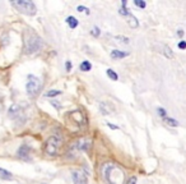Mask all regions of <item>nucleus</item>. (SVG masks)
<instances>
[{
    "instance_id": "f257e3e1",
    "label": "nucleus",
    "mask_w": 186,
    "mask_h": 184,
    "mask_svg": "<svg viewBox=\"0 0 186 184\" xmlns=\"http://www.w3.org/2000/svg\"><path fill=\"white\" fill-rule=\"evenodd\" d=\"M105 178L110 184H123L124 183V172L118 166L114 165V164H108L103 169Z\"/></svg>"
},
{
    "instance_id": "f03ea898",
    "label": "nucleus",
    "mask_w": 186,
    "mask_h": 184,
    "mask_svg": "<svg viewBox=\"0 0 186 184\" xmlns=\"http://www.w3.org/2000/svg\"><path fill=\"white\" fill-rule=\"evenodd\" d=\"M42 40L34 33H30V36L25 37V41H24V50L27 54H33L38 51L42 47Z\"/></svg>"
},
{
    "instance_id": "7ed1b4c3",
    "label": "nucleus",
    "mask_w": 186,
    "mask_h": 184,
    "mask_svg": "<svg viewBox=\"0 0 186 184\" xmlns=\"http://www.w3.org/2000/svg\"><path fill=\"white\" fill-rule=\"evenodd\" d=\"M13 6L18 9L21 13L27 15H33L36 14V5L32 1H24V0H18V1H13L12 3Z\"/></svg>"
},
{
    "instance_id": "20e7f679",
    "label": "nucleus",
    "mask_w": 186,
    "mask_h": 184,
    "mask_svg": "<svg viewBox=\"0 0 186 184\" xmlns=\"http://www.w3.org/2000/svg\"><path fill=\"white\" fill-rule=\"evenodd\" d=\"M27 79H28V82H27V85H25L27 93L30 96H36L41 90V81L38 79L36 76H33V74L28 76Z\"/></svg>"
},
{
    "instance_id": "39448f33",
    "label": "nucleus",
    "mask_w": 186,
    "mask_h": 184,
    "mask_svg": "<svg viewBox=\"0 0 186 184\" xmlns=\"http://www.w3.org/2000/svg\"><path fill=\"white\" fill-rule=\"evenodd\" d=\"M61 146V141L57 137H50L46 142V146H45V151H46L47 155L50 156H55V155L59 152V148Z\"/></svg>"
},
{
    "instance_id": "423d86ee",
    "label": "nucleus",
    "mask_w": 186,
    "mask_h": 184,
    "mask_svg": "<svg viewBox=\"0 0 186 184\" xmlns=\"http://www.w3.org/2000/svg\"><path fill=\"white\" fill-rule=\"evenodd\" d=\"M72 176L74 184H88V178L83 172H73Z\"/></svg>"
},
{
    "instance_id": "0eeeda50",
    "label": "nucleus",
    "mask_w": 186,
    "mask_h": 184,
    "mask_svg": "<svg viewBox=\"0 0 186 184\" xmlns=\"http://www.w3.org/2000/svg\"><path fill=\"white\" fill-rule=\"evenodd\" d=\"M99 110H101V112L103 115H108V114H112V112L115 111V106L112 104H110V102L103 101V102L99 104Z\"/></svg>"
},
{
    "instance_id": "6e6552de",
    "label": "nucleus",
    "mask_w": 186,
    "mask_h": 184,
    "mask_svg": "<svg viewBox=\"0 0 186 184\" xmlns=\"http://www.w3.org/2000/svg\"><path fill=\"white\" fill-rule=\"evenodd\" d=\"M30 147L27 146V144H23V146H21V148L18 150V157H21V159L23 160H28L30 159Z\"/></svg>"
},
{
    "instance_id": "1a4fd4ad",
    "label": "nucleus",
    "mask_w": 186,
    "mask_h": 184,
    "mask_svg": "<svg viewBox=\"0 0 186 184\" xmlns=\"http://www.w3.org/2000/svg\"><path fill=\"white\" fill-rule=\"evenodd\" d=\"M22 110V108L19 106L18 104H13L10 108H9V110H8V114H9V117L10 118H14L15 115H18L19 114V111Z\"/></svg>"
},
{
    "instance_id": "9d476101",
    "label": "nucleus",
    "mask_w": 186,
    "mask_h": 184,
    "mask_svg": "<svg viewBox=\"0 0 186 184\" xmlns=\"http://www.w3.org/2000/svg\"><path fill=\"white\" fill-rule=\"evenodd\" d=\"M127 55H129V53H125V51H120V50L111 51V58L112 59H123V58H126Z\"/></svg>"
},
{
    "instance_id": "9b49d317",
    "label": "nucleus",
    "mask_w": 186,
    "mask_h": 184,
    "mask_svg": "<svg viewBox=\"0 0 186 184\" xmlns=\"http://www.w3.org/2000/svg\"><path fill=\"white\" fill-rule=\"evenodd\" d=\"M0 179H3V180H12L13 175H12V173L8 172V170L0 167Z\"/></svg>"
},
{
    "instance_id": "f8f14e48",
    "label": "nucleus",
    "mask_w": 186,
    "mask_h": 184,
    "mask_svg": "<svg viewBox=\"0 0 186 184\" xmlns=\"http://www.w3.org/2000/svg\"><path fill=\"white\" fill-rule=\"evenodd\" d=\"M66 23H68V26L70 28H76L79 22H78V19H76L75 17H72V15H70V17L66 18Z\"/></svg>"
},
{
    "instance_id": "ddd939ff",
    "label": "nucleus",
    "mask_w": 186,
    "mask_h": 184,
    "mask_svg": "<svg viewBox=\"0 0 186 184\" xmlns=\"http://www.w3.org/2000/svg\"><path fill=\"white\" fill-rule=\"evenodd\" d=\"M79 68H81L82 72H88V70L92 69V64L89 63V61L85 60V61H83V63L81 64V67H79Z\"/></svg>"
},
{
    "instance_id": "4468645a",
    "label": "nucleus",
    "mask_w": 186,
    "mask_h": 184,
    "mask_svg": "<svg viewBox=\"0 0 186 184\" xmlns=\"http://www.w3.org/2000/svg\"><path fill=\"white\" fill-rule=\"evenodd\" d=\"M163 122H165L167 125H169V127H177V125H178L177 120H175V119H172V118H168V117L163 119Z\"/></svg>"
},
{
    "instance_id": "2eb2a0df",
    "label": "nucleus",
    "mask_w": 186,
    "mask_h": 184,
    "mask_svg": "<svg viewBox=\"0 0 186 184\" xmlns=\"http://www.w3.org/2000/svg\"><path fill=\"white\" fill-rule=\"evenodd\" d=\"M106 73H107L108 78H111L112 81H117V79H118V76H117V74L115 73L112 69H107V70H106Z\"/></svg>"
},
{
    "instance_id": "dca6fc26",
    "label": "nucleus",
    "mask_w": 186,
    "mask_h": 184,
    "mask_svg": "<svg viewBox=\"0 0 186 184\" xmlns=\"http://www.w3.org/2000/svg\"><path fill=\"white\" fill-rule=\"evenodd\" d=\"M129 18H130V21H129V24H130V26H131V27H133V28H136L138 26H139V23H138V19H136L135 17H134L133 14H130V15H129Z\"/></svg>"
},
{
    "instance_id": "f3484780",
    "label": "nucleus",
    "mask_w": 186,
    "mask_h": 184,
    "mask_svg": "<svg viewBox=\"0 0 186 184\" xmlns=\"http://www.w3.org/2000/svg\"><path fill=\"white\" fill-rule=\"evenodd\" d=\"M60 93H61V91H59V90H51L47 93H45V96L46 97H54V96H59Z\"/></svg>"
},
{
    "instance_id": "a211bd4d",
    "label": "nucleus",
    "mask_w": 186,
    "mask_h": 184,
    "mask_svg": "<svg viewBox=\"0 0 186 184\" xmlns=\"http://www.w3.org/2000/svg\"><path fill=\"white\" fill-rule=\"evenodd\" d=\"M115 38H116L118 42H123V44H126V45L130 42V38H129V37H126V36H116Z\"/></svg>"
},
{
    "instance_id": "6ab92c4d",
    "label": "nucleus",
    "mask_w": 186,
    "mask_h": 184,
    "mask_svg": "<svg viewBox=\"0 0 186 184\" xmlns=\"http://www.w3.org/2000/svg\"><path fill=\"white\" fill-rule=\"evenodd\" d=\"M163 53H165V55L167 56L168 59H172V58H174V53H172L168 46H165V51H163Z\"/></svg>"
},
{
    "instance_id": "aec40b11",
    "label": "nucleus",
    "mask_w": 186,
    "mask_h": 184,
    "mask_svg": "<svg viewBox=\"0 0 186 184\" xmlns=\"http://www.w3.org/2000/svg\"><path fill=\"white\" fill-rule=\"evenodd\" d=\"M157 112H158V115L159 117H162L163 119L167 118V111H166L163 108H157Z\"/></svg>"
},
{
    "instance_id": "412c9836",
    "label": "nucleus",
    "mask_w": 186,
    "mask_h": 184,
    "mask_svg": "<svg viewBox=\"0 0 186 184\" xmlns=\"http://www.w3.org/2000/svg\"><path fill=\"white\" fill-rule=\"evenodd\" d=\"M135 5L136 6H139V8H142V9H144L147 6V4H145V1H143V0H135Z\"/></svg>"
},
{
    "instance_id": "4be33fe9",
    "label": "nucleus",
    "mask_w": 186,
    "mask_h": 184,
    "mask_svg": "<svg viewBox=\"0 0 186 184\" xmlns=\"http://www.w3.org/2000/svg\"><path fill=\"white\" fill-rule=\"evenodd\" d=\"M99 33H101V31H99L98 27H94V28H93V31H92V35H93V36H94V37H98Z\"/></svg>"
},
{
    "instance_id": "5701e85b",
    "label": "nucleus",
    "mask_w": 186,
    "mask_h": 184,
    "mask_svg": "<svg viewBox=\"0 0 186 184\" xmlns=\"http://www.w3.org/2000/svg\"><path fill=\"white\" fill-rule=\"evenodd\" d=\"M178 49H181V50L186 49V41H180L178 42Z\"/></svg>"
},
{
    "instance_id": "b1692460",
    "label": "nucleus",
    "mask_w": 186,
    "mask_h": 184,
    "mask_svg": "<svg viewBox=\"0 0 186 184\" xmlns=\"http://www.w3.org/2000/svg\"><path fill=\"white\" fill-rule=\"evenodd\" d=\"M76 10H78V12H85L87 14H89V10H88V9L84 8V6H81V5H79L78 8H76Z\"/></svg>"
},
{
    "instance_id": "393cba45",
    "label": "nucleus",
    "mask_w": 186,
    "mask_h": 184,
    "mask_svg": "<svg viewBox=\"0 0 186 184\" xmlns=\"http://www.w3.org/2000/svg\"><path fill=\"white\" fill-rule=\"evenodd\" d=\"M72 68H73L72 63H70V61H66V63H65V69H66V72H70V70H72Z\"/></svg>"
},
{
    "instance_id": "a878e982",
    "label": "nucleus",
    "mask_w": 186,
    "mask_h": 184,
    "mask_svg": "<svg viewBox=\"0 0 186 184\" xmlns=\"http://www.w3.org/2000/svg\"><path fill=\"white\" fill-rule=\"evenodd\" d=\"M127 184H136V178L135 176H131V178L127 180Z\"/></svg>"
},
{
    "instance_id": "bb28decb",
    "label": "nucleus",
    "mask_w": 186,
    "mask_h": 184,
    "mask_svg": "<svg viewBox=\"0 0 186 184\" xmlns=\"http://www.w3.org/2000/svg\"><path fill=\"white\" fill-rule=\"evenodd\" d=\"M107 127H108V128H111V129H117V127H116V125L111 124V123H107Z\"/></svg>"
},
{
    "instance_id": "cd10ccee",
    "label": "nucleus",
    "mask_w": 186,
    "mask_h": 184,
    "mask_svg": "<svg viewBox=\"0 0 186 184\" xmlns=\"http://www.w3.org/2000/svg\"><path fill=\"white\" fill-rule=\"evenodd\" d=\"M177 35H178V36H180V37H182V36H184V31H182V30H180V31L177 32Z\"/></svg>"
}]
</instances>
